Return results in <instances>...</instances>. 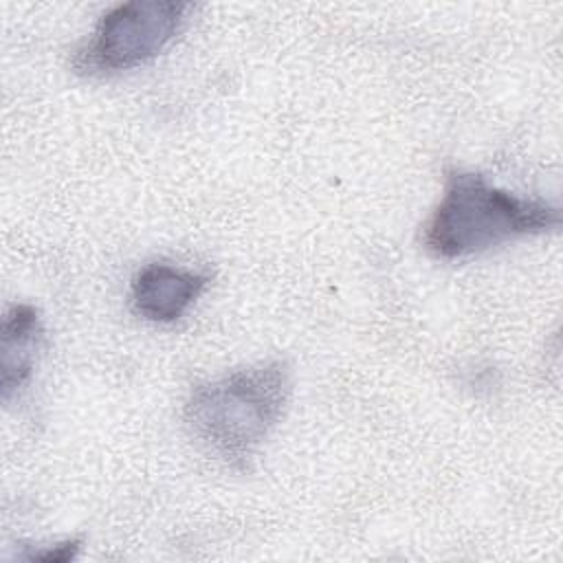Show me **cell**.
<instances>
[{
    "label": "cell",
    "instance_id": "obj_5",
    "mask_svg": "<svg viewBox=\"0 0 563 563\" xmlns=\"http://www.w3.org/2000/svg\"><path fill=\"white\" fill-rule=\"evenodd\" d=\"M42 317L31 303L7 308L0 328V396L7 405L31 380L42 347Z\"/></svg>",
    "mask_w": 563,
    "mask_h": 563
},
{
    "label": "cell",
    "instance_id": "obj_2",
    "mask_svg": "<svg viewBox=\"0 0 563 563\" xmlns=\"http://www.w3.org/2000/svg\"><path fill=\"white\" fill-rule=\"evenodd\" d=\"M561 211L521 198L466 169L446 172L444 194L422 227V244L438 260H466L495 246L554 231Z\"/></svg>",
    "mask_w": 563,
    "mask_h": 563
},
{
    "label": "cell",
    "instance_id": "obj_6",
    "mask_svg": "<svg viewBox=\"0 0 563 563\" xmlns=\"http://www.w3.org/2000/svg\"><path fill=\"white\" fill-rule=\"evenodd\" d=\"M79 548H81V539H66L62 543L46 545L42 550H33L24 559L26 561H46V563H66L77 556Z\"/></svg>",
    "mask_w": 563,
    "mask_h": 563
},
{
    "label": "cell",
    "instance_id": "obj_3",
    "mask_svg": "<svg viewBox=\"0 0 563 563\" xmlns=\"http://www.w3.org/2000/svg\"><path fill=\"white\" fill-rule=\"evenodd\" d=\"M194 2L130 0L97 22L90 40L73 59L81 75H110L139 68L158 57L187 26Z\"/></svg>",
    "mask_w": 563,
    "mask_h": 563
},
{
    "label": "cell",
    "instance_id": "obj_1",
    "mask_svg": "<svg viewBox=\"0 0 563 563\" xmlns=\"http://www.w3.org/2000/svg\"><path fill=\"white\" fill-rule=\"evenodd\" d=\"M292 391L284 361H262L198 383L183 409L189 433L216 457L246 471L282 420Z\"/></svg>",
    "mask_w": 563,
    "mask_h": 563
},
{
    "label": "cell",
    "instance_id": "obj_4",
    "mask_svg": "<svg viewBox=\"0 0 563 563\" xmlns=\"http://www.w3.org/2000/svg\"><path fill=\"white\" fill-rule=\"evenodd\" d=\"M209 282V273L180 268L167 262H150L132 277L130 303L145 321L174 323L196 303Z\"/></svg>",
    "mask_w": 563,
    "mask_h": 563
}]
</instances>
